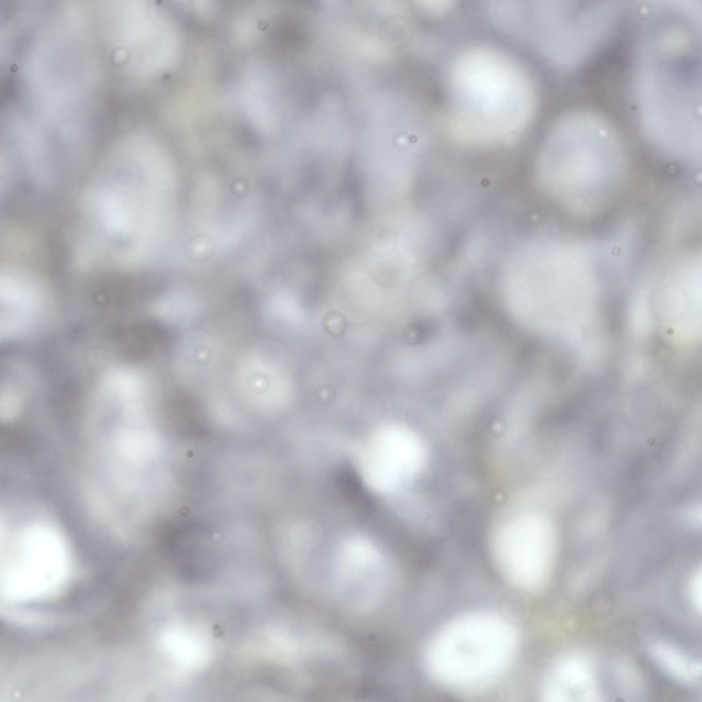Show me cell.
Here are the masks:
<instances>
[{
	"mask_svg": "<svg viewBox=\"0 0 702 702\" xmlns=\"http://www.w3.org/2000/svg\"><path fill=\"white\" fill-rule=\"evenodd\" d=\"M629 169L618 129L588 109L571 110L553 123L536 162L542 189L565 210L585 217L598 215L615 202Z\"/></svg>",
	"mask_w": 702,
	"mask_h": 702,
	"instance_id": "3",
	"label": "cell"
},
{
	"mask_svg": "<svg viewBox=\"0 0 702 702\" xmlns=\"http://www.w3.org/2000/svg\"><path fill=\"white\" fill-rule=\"evenodd\" d=\"M388 570L376 553L366 550L345 553L334 573V588L342 601L355 609H368L383 596Z\"/></svg>",
	"mask_w": 702,
	"mask_h": 702,
	"instance_id": "8",
	"label": "cell"
},
{
	"mask_svg": "<svg viewBox=\"0 0 702 702\" xmlns=\"http://www.w3.org/2000/svg\"><path fill=\"white\" fill-rule=\"evenodd\" d=\"M630 71L633 116L642 136L680 165L701 158V6L651 1L638 8Z\"/></svg>",
	"mask_w": 702,
	"mask_h": 702,
	"instance_id": "1",
	"label": "cell"
},
{
	"mask_svg": "<svg viewBox=\"0 0 702 702\" xmlns=\"http://www.w3.org/2000/svg\"><path fill=\"white\" fill-rule=\"evenodd\" d=\"M622 8L619 1H548L540 58L561 73L583 69L611 40Z\"/></svg>",
	"mask_w": 702,
	"mask_h": 702,
	"instance_id": "7",
	"label": "cell"
},
{
	"mask_svg": "<svg viewBox=\"0 0 702 702\" xmlns=\"http://www.w3.org/2000/svg\"><path fill=\"white\" fill-rule=\"evenodd\" d=\"M549 509L524 505L506 512L491 532L492 559L514 588L532 592L548 577L561 532L571 533Z\"/></svg>",
	"mask_w": 702,
	"mask_h": 702,
	"instance_id": "6",
	"label": "cell"
},
{
	"mask_svg": "<svg viewBox=\"0 0 702 702\" xmlns=\"http://www.w3.org/2000/svg\"><path fill=\"white\" fill-rule=\"evenodd\" d=\"M518 647V631L506 618L489 612H470L435 633L425 649V666L431 678L442 686L472 688L504 674Z\"/></svg>",
	"mask_w": 702,
	"mask_h": 702,
	"instance_id": "5",
	"label": "cell"
},
{
	"mask_svg": "<svg viewBox=\"0 0 702 702\" xmlns=\"http://www.w3.org/2000/svg\"><path fill=\"white\" fill-rule=\"evenodd\" d=\"M1 333L5 338L23 333L36 318L43 290L25 269L6 264L1 272Z\"/></svg>",
	"mask_w": 702,
	"mask_h": 702,
	"instance_id": "9",
	"label": "cell"
},
{
	"mask_svg": "<svg viewBox=\"0 0 702 702\" xmlns=\"http://www.w3.org/2000/svg\"><path fill=\"white\" fill-rule=\"evenodd\" d=\"M96 170L80 199L75 247L95 265L141 267L152 261L165 236L166 187L127 157L101 160Z\"/></svg>",
	"mask_w": 702,
	"mask_h": 702,
	"instance_id": "2",
	"label": "cell"
},
{
	"mask_svg": "<svg viewBox=\"0 0 702 702\" xmlns=\"http://www.w3.org/2000/svg\"><path fill=\"white\" fill-rule=\"evenodd\" d=\"M447 130L459 144L492 146L518 137L536 107L533 81L519 64L485 46L461 51L447 77Z\"/></svg>",
	"mask_w": 702,
	"mask_h": 702,
	"instance_id": "4",
	"label": "cell"
}]
</instances>
